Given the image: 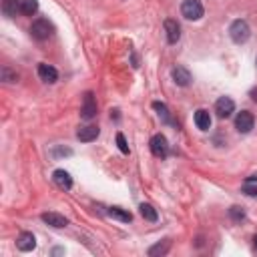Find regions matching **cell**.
Segmentation results:
<instances>
[{
	"instance_id": "cell-1",
	"label": "cell",
	"mask_w": 257,
	"mask_h": 257,
	"mask_svg": "<svg viewBox=\"0 0 257 257\" xmlns=\"http://www.w3.org/2000/svg\"><path fill=\"white\" fill-rule=\"evenodd\" d=\"M229 36H231L233 42L243 44V42L249 40V36H251V28H249V24H247L245 20H241V18H239V20H233L231 26H229Z\"/></svg>"
},
{
	"instance_id": "cell-2",
	"label": "cell",
	"mask_w": 257,
	"mask_h": 257,
	"mask_svg": "<svg viewBox=\"0 0 257 257\" xmlns=\"http://www.w3.org/2000/svg\"><path fill=\"white\" fill-rule=\"evenodd\" d=\"M52 32H54V26H52L46 18H38V20H34L32 26H30V36H32L34 40H46V38L52 36Z\"/></svg>"
},
{
	"instance_id": "cell-3",
	"label": "cell",
	"mask_w": 257,
	"mask_h": 257,
	"mask_svg": "<svg viewBox=\"0 0 257 257\" xmlns=\"http://www.w3.org/2000/svg\"><path fill=\"white\" fill-rule=\"evenodd\" d=\"M203 4L199 0H183L181 4V14L187 18V20H199L203 18Z\"/></svg>"
},
{
	"instance_id": "cell-4",
	"label": "cell",
	"mask_w": 257,
	"mask_h": 257,
	"mask_svg": "<svg viewBox=\"0 0 257 257\" xmlns=\"http://www.w3.org/2000/svg\"><path fill=\"white\" fill-rule=\"evenodd\" d=\"M80 116H82L84 120H90V118H94V116H96V100H94V94H92L90 90H88V92H84V96H82Z\"/></svg>"
},
{
	"instance_id": "cell-5",
	"label": "cell",
	"mask_w": 257,
	"mask_h": 257,
	"mask_svg": "<svg viewBox=\"0 0 257 257\" xmlns=\"http://www.w3.org/2000/svg\"><path fill=\"white\" fill-rule=\"evenodd\" d=\"M151 153L155 157H159V159H165L169 155V143H167L165 135H161V133L153 135V139H151Z\"/></svg>"
},
{
	"instance_id": "cell-6",
	"label": "cell",
	"mask_w": 257,
	"mask_h": 257,
	"mask_svg": "<svg viewBox=\"0 0 257 257\" xmlns=\"http://www.w3.org/2000/svg\"><path fill=\"white\" fill-rule=\"evenodd\" d=\"M253 124H255V118H253V114H251L249 110H241V112L235 116V128H237L239 133H243V135L251 133Z\"/></svg>"
},
{
	"instance_id": "cell-7",
	"label": "cell",
	"mask_w": 257,
	"mask_h": 257,
	"mask_svg": "<svg viewBox=\"0 0 257 257\" xmlns=\"http://www.w3.org/2000/svg\"><path fill=\"white\" fill-rule=\"evenodd\" d=\"M235 110V102L229 98V96H221L217 102H215V112L219 118H227L231 116V112Z\"/></svg>"
},
{
	"instance_id": "cell-8",
	"label": "cell",
	"mask_w": 257,
	"mask_h": 257,
	"mask_svg": "<svg viewBox=\"0 0 257 257\" xmlns=\"http://www.w3.org/2000/svg\"><path fill=\"white\" fill-rule=\"evenodd\" d=\"M165 32H167V40L169 44H177L181 38V26L175 18H167L165 20Z\"/></svg>"
},
{
	"instance_id": "cell-9",
	"label": "cell",
	"mask_w": 257,
	"mask_h": 257,
	"mask_svg": "<svg viewBox=\"0 0 257 257\" xmlns=\"http://www.w3.org/2000/svg\"><path fill=\"white\" fill-rule=\"evenodd\" d=\"M52 181H54V185H56L58 189H62V191H68V189L72 187V177H70V173L64 171V169H56V171L52 173Z\"/></svg>"
},
{
	"instance_id": "cell-10",
	"label": "cell",
	"mask_w": 257,
	"mask_h": 257,
	"mask_svg": "<svg viewBox=\"0 0 257 257\" xmlns=\"http://www.w3.org/2000/svg\"><path fill=\"white\" fill-rule=\"evenodd\" d=\"M40 219H42L46 225L56 227V229H62V227H66V225H68V219H66L64 215H60V213H54V211L42 213V215H40Z\"/></svg>"
},
{
	"instance_id": "cell-11",
	"label": "cell",
	"mask_w": 257,
	"mask_h": 257,
	"mask_svg": "<svg viewBox=\"0 0 257 257\" xmlns=\"http://www.w3.org/2000/svg\"><path fill=\"white\" fill-rule=\"evenodd\" d=\"M98 135H100V128H98L96 124H86V126H80V128L76 131V139L82 141V143H90V141H94Z\"/></svg>"
},
{
	"instance_id": "cell-12",
	"label": "cell",
	"mask_w": 257,
	"mask_h": 257,
	"mask_svg": "<svg viewBox=\"0 0 257 257\" xmlns=\"http://www.w3.org/2000/svg\"><path fill=\"white\" fill-rule=\"evenodd\" d=\"M38 76H40V80H44V82L52 84V82H56L58 72H56V68H54V66L46 64V62H40V64H38Z\"/></svg>"
},
{
	"instance_id": "cell-13",
	"label": "cell",
	"mask_w": 257,
	"mask_h": 257,
	"mask_svg": "<svg viewBox=\"0 0 257 257\" xmlns=\"http://www.w3.org/2000/svg\"><path fill=\"white\" fill-rule=\"evenodd\" d=\"M171 74H173V80H175V84H179V86H189L191 84V72L185 68V66H175L173 70H171Z\"/></svg>"
},
{
	"instance_id": "cell-14",
	"label": "cell",
	"mask_w": 257,
	"mask_h": 257,
	"mask_svg": "<svg viewBox=\"0 0 257 257\" xmlns=\"http://www.w3.org/2000/svg\"><path fill=\"white\" fill-rule=\"evenodd\" d=\"M16 247H18V251H32L34 247H36V239H34V235L32 233H28V231H24V233H20L18 235V239H16Z\"/></svg>"
},
{
	"instance_id": "cell-15",
	"label": "cell",
	"mask_w": 257,
	"mask_h": 257,
	"mask_svg": "<svg viewBox=\"0 0 257 257\" xmlns=\"http://www.w3.org/2000/svg\"><path fill=\"white\" fill-rule=\"evenodd\" d=\"M195 124L201 131H209L211 128V114H209V110H205V108L195 110Z\"/></svg>"
},
{
	"instance_id": "cell-16",
	"label": "cell",
	"mask_w": 257,
	"mask_h": 257,
	"mask_svg": "<svg viewBox=\"0 0 257 257\" xmlns=\"http://www.w3.org/2000/svg\"><path fill=\"white\" fill-rule=\"evenodd\" d=\"M2 12L8 18H14L16 12H20V0H2Z\"/></svg>"
},
{
	"instance_id": "cell-17",
	"label": "cell",
	"mask_w": 257,
	"mask_h": 257,
	"mask_svg": "<svg viewBox=\"0 0 257 257\" xmlns=\"http://www.w3.org/2000/svg\"><path fill=\"white\" fill-rule=\"evenodd\" d=\"M169 249H171V241H169V239H165L163 243L153 245V247L149 249V255H151V257H163V255H167V253H169Z\"/></svg>"
},
{
	"instance_id": "cell-18",
	"label": "cell",
	"mask_w": 257,
	"mask_h": 257,
	"mask_svg": "<svg viewBox=\"0 0 257 257\" xmlns=\"http://www.w3.org/2000/svg\"><path fill=\"white\" fill-rule=\"evenodd\" d=\"M153 108H155V110H157V114L163 118V122H167V124H173L171 112H169V108H167V104H165V102H159V100H155V102H153Z\"/></svg>"
},
{
	"instance_id": "cell-19",
	"label": "cell",
	"mask_w": 257,
	"mask_h": 257,
	"mask_svg": "<svg viewBox=\"0 0 257 257\" xmlns=\"http://www.w3.org/2000/svg\"><path fill=\"white\" fill-rule=\"evenodd\" d=\"M108 215H110L112 219H116V221H122V223H131V219H133V215H131L128 211L120 209V207H110V209H108Z\"/></svg>"
},
{
	"instance_id": "cell-20",
	"label": "cell",
	"mask_w": 257,
	"mask_h": 257,
	"mask_svg": "<svg viewBox=\"0 0 257 257\" xmlns=\"http://www.w3.org/2000/svg\"><path fill=\"white\" fill-rule=\"evenodd\" d=\"M38 10V0H20V14L32 16Z\"/></svg>"
},
{
	"instance_id": "cell-21",
	"label": "cell",
	"mask_w": 257,
	"mask_h": 257,
	"mask_svg": "<svg viewBox=\"0 0 257 257\" xmlns=\"http://www.w3.org/2000/svg\"><path fill=\"white\" fill-rule=\"evenodd\" d=\"M139 209H141V215H143L147 221H157V219H159V213H157V209H155L153 205H149V203H143Z\"/></svg>"
},
{
	"instance_id": "cell-22",
	"label": "cell",
	"mask_w": 257,
	"mask_h": 257,
	"mask_svg": "<svg viewBox=\"0 0 257 257\" xmlns=\"http://www.w3.org/2000/svg\"><path fill=\"white\" fill-rule=\"evenodd\" d=\"M229 217H231L233 221H243V219H245V211H243V207L233 205V207L229 209Z\"/></svg>"
},
{
	"instance_id": "cell-23",
	"label": "cell",
	"mask_w": 257,
	"mask_h": 257,
	"mask_svg": "<svg viewBox=\"0 0 257 257\" xmlns=\"http://www.w3.org/2000/svg\"><path fill=\"white\" fill-rule=\"evenodd\" d=\"M116 145H118L120 153L128 155V145H126V141H124V135H122V133H116Z\"/></svg>"
},
{
	"instance_id": "cell-24",
	"label": "cell",
	"mask_w": 257,
	"mask_h": 257,
	"mask_svg": "<svg viewBox=\"0 0 257 257\" xmlns=\"http://www.w3.org/2000/svg\"><path fill=\"white\" fill-rule=\"evenodd\" d=\"M243 193H245V195H249V197H257V185H255V183L245 181V185H243Z\"/></svg>"
},
{
	"instance_id": "cell-25",
	"label": "cell",
	"mask_w": 257,
	"mask_h": 257,
	"mask_svg": "<svg viewBox=\"0 0 257 257\" xmlns=\"http://www.w3.org/2000/svg\"><path fill=\"white\" fill-rule=\"evenodd\" d=\"M16 78H18V74H12L6 66L2 68V80H6V82H16Z\"/></svg>"
},
{
	"instance_id": "cell-26",
	"label": "cell",
	"mask_w": 257,
	"mask_h": 257,
	"mask_svg": "<svg viewBox=\"0 0 257 257\" xmlns=\"http://www.w3.org/2000/svg\"><path fill=\"white\" fill-rule=\"evenodd\" d=\"M247 181H249V183H257V175H251V177H247Z\"/></svg>"
},
{
	"instance_id": "cell-27",
	"label": "cell",
	"mask_w": 257,
	"mask_h": 257,
	"mask_svg": "<svg viewBox=\"0 0 257 257\" xmlns=\"http://www.w3.org/2000/svg\"><path fill=\"white\" fill-rule=\"evenodd\" d=\"M253 247H255V249H257V235H255V237H253Z\"/></svg>"
},
{
	"instance_id": "cell-28",
	"label": "cell",
	"mask_w": 257,
	"mask_h": 257,
	"mask_svg": "<svg viewBox=\"0 0 257 257\" xmlns=\"http://www.w3.org/2000/svg\"><path fill=\"white\" fill-rule=\"evenodd\" d=\"M255 64H257V58H255Z\"/></svg>"
}]
</instances>
